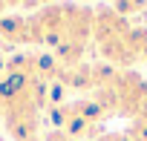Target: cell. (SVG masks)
<instances>
[{
	"mask_svg": "<svg viewBox=\"0 0 147 141\" xmlns=\"http://www.w3.org/2000/svg\"><path fill=\"white\" fill-rule=\"evenodd\" d=\"M127 138H130V141H147V109L133 118V124H130V130H127Z\"/></svg>",
	"mask_w": 147,
	"mask_h": 141,
	"instance_id": "cell-1",
	"label": "cell"
},
{
	"mask_svg": "<svg viewBox=\"0 0 147 141\" xmlns=\"http://www.w3.org/2000/svg\"><path fill=\"white\" fill-rule=\"evenodd\" d=\"M35 141H72V138H69V135H66V132H61V130H55V132H46V135H43V138H40V135H38V138H35Z\"/></svg>",
	"mask_w": 147,
	"mask_h": 141,
	"instance_id": "cell-2",
	"label": "cell"
},
{
	"mask_svg": "<svg viewBox=\"0 0 147 141\" xmlns=\"http://www.w3.org/2000/svg\"><path fill=\"white\" fill-rule=\"evenodd\" d=\"M95 141H130V138H127V132H104Z\"/></svg>",
	"mask_w": 147,
	"mask_h": 141,
	"instance_id": "cell-3",
	"label": "cell"
},
{
	"mask_svg": "<svg viewBox=\"0 0 147 141\" xmlns=\"http://www.w3.org/2000/svg\"><path fill=\"white\" fill-rule=\"evenodd\" d=\"M3 17H6V6H3V3H0V20H3Z\"/></svg>",
	"mask_w": 147,
	"mask_h": 141,
	"instance_id": "cell-4",
	"label": "cell"
}]
</instances>
